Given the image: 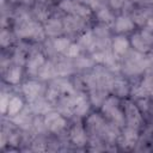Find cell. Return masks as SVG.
Returning a JSON list of instances; mask_svg holds the SVG:
<instances>
[{
  "label": "cell",
  "mask_w": 153,
  "mask_h": 153,
  "mask_svg": "<svg viewBox=\"0 0 153 153\" xmlns=\"http://www.w3.org/2000/svg\"><path fill=\"white\" fill-rule=\"evenodd\" d=\"M124 117H126L127 124L129 127L139 128V126L142 122V116H141V111H140L139 106L131 102H128L124 106Z\"/></svg>",
  "instance_id": "cell-1"
},
{
  "label": "cell",
  "mask_w": 153,
  "mask_h": 153,
  "mask_svg": "<svg viewBox=\"0 0 153 153\" xmlns=\"http://www.w3.org/2000/svg\"><path fill=\"white\" fill-rule=\"evenodd\" d=\"M44 126L53 133H60L66 127V120L59 112H48L44 117Z\"/></svg>",
  "instance_id": "cell-2"
},
{
  "label": "cell",
  "mask_w": 153,
  "mask_h": 153,
  "mask_svg": "<svg viewBox=\"0 0 153 153\" xmlns=\"http://www.w3.org/2000/svg\"><path fill=\"white\" fill-rule=\"evenodd\" d=\"M18 35L20 37H24V38L30 37V38L41 39L43 37V29L36 22H26L18 30Z\"/></svg>",
  "instance_id": "cell-3"
},
{
  "label": "cell",
  "mask_w": 153,
  "mask_h": 153,
  "mask_svg": "<svg viewBox=\"0 0 153 153\" xmlns=\"http://www.w3.org/2000/svg\"><path fill=\"white\" fill-rule=\"evenodd\" d=\"M60 8L63 10L65 12L78 14L81 17H86L90 14V10L86 6H84L80 2H76L74 0H62L60 2Z\"/></svg>",
  "instance_id": "cell-4"
},
{
  "label": "cell",
  "mask_w": 153,
  "mask_h": 153,
  "mask_svg": "<svg viewBox=\"0 0 153 153\" xmlns=\"http://www.w3.org/2000/svg\"><path fill=\"white\" fill-rule=\"evenodd\" d=\"M134 94L139 98H146L153 96V75H147L140 82V85L134 90Z\"/></svg>",
  "instance_id": "cell-5"
},
{
  "label": "cell",
  "mask_w": 153,
  "mask_h": 153,
  "mask_svg": "<svg viewBox=\"0 0 153 153\" xmlns=\"http://www.w3.org/2000/svg\"><path fill=\"white\" fill-rule=\"evenodd\" d=\"M139 139V134H137V128L134 127H127L123 130L122 134V140H121V145L126 148H131L135 146V143L137 142Z\"/></svg>",
  "instance_id": "cell-6"
},
{
  "label": "cell",
  "mask_w": 153,
  "mask_h": 153,
  "mask_svg": "<svg viewBox=\"0 0 153 153\" xmlns=\"http://www.w3.org/2000/svg\"><path fill=\"white\" fill-rule=\"evenodd\" d=\"M69 137L72 140V142L79 147L84 146L87 141V136H86V131L84 129V127L81 124H74L69 131Z\"/></svg>",
  "instance_id": "cell-7"
},
{
  "label": "cell",
  "mask_w": 153,
  "mask_h": 153,
  "mask_svg": "<svg viewBox=\"0 0 153 153\" xmlns=\"http://www.w3.org/2000/svg\"><path fill=\"white\" fill-rule=\"evenodd\" d=\"M71 104H72L73 111L79 116H84L88 111V108H90V103H88V100L86 99V97L84 94L75 96L71 100Z\"/></svg>",
  "instance_id": "cell-8"
},
{
  "label": "cell",
  "mask_w": 153,
  "mask_h": 153,
  "mask_svg": "<svg viewBox=\"0 0 153 153\" xmlns=\"http://www.w3.org/2000/svg\"><path fill=\"white\" fill-rule=\"evenodd\" d=\"M41 91H42V85L38 81L30 80L23 85V93L29 100L36 99L38 97V94L41 93Z\"/></svg>",
  "instance_id": "cell-9"
},
{
  "label": "cell",
  "mask_w": 153,
  "mask_h": 153,
  "mask_svg": "<svg viewBox=\"0 0 153 153\" xmlns=\"http://www.w3.org/2000/svg\"><path fill=\"white\" fill-rule=\"evenodd\" d=\"M134 22L127 16H120L115 22V30L117 32H129L134 29Z\"/></svg>",
  "instance_id": "cell-10"
},
{
  "label": "cell",
  "mask_w": 153,
  "mask_h": 153,
  "mask_svg": "<svg viewBox=\"0 0 153 153\" xmlns=\"http://www.w3.org/2000/svg\"><path fill=\"white\" fill-rule=\"evenodd\" d=\"M45 63V61H44V56H43V54H41V53H36V54H33L30 59H29V61H27V71L30 72V73H37L41 68H42V66Z\"/></svg>",
  "instance_id": "cell-11"
},
{
  "label": "cell",
  "mask_w": 153,
  "mask_h": 153,
  "mask_svg": "<svg viewBox=\"0 0 153 153\" xmlns=\"http://www.w3.org/2000/svg\"><path fill=\"white\" fill-rule=\"evenodd\" d=\"M131 44L133 47L140 51V53H146L149 50V47H151V42L148 39H146L142 33H135L133 37H131Z\"/></svg>",
  "instance_id": "cell-12"
},
{
  "label": "cell",
  "mask_w": 153,
  "mask_h": 153,
  "mask_svg": "<svg viewBox=\"0 0 153 153\" xmlns=\"http://www.w3.org/2000/svg\"><path fill=\"white\" fill-rule=\"evenodd\" d=\"M129 48V41L124 37V36H117L114 38L112 41V49L116 54L118 55H123L128 51Z\"/></svg>",
  "instance_id": "cell-13"
},
{
  "label": "cell",
  "mask_w": 153,
  "mask_h": 153,
  "mask_svg": "<svg viewBox=\"0 0 153 153\" xmlns=\"http://www.w3.org/2000/svg\"><path fill=\"white\" fill-rule=\"evenodd\" d=\"M23 106H24L23 99H22L20 97H18V96H13V97H11V99H10L8 108H7V114H8L10 116H17V115L22 111Z\"/></svg>",
  "instance_id": "cell-14"
},
{
  "label": "cell",
  "mask_w": 153,
  "mask_h": 153,
  "mask_svg": "<svg viewBox=\"0 0 153 153\" xmlns=\"http://www.w3.org/2000/svg\"><path fill=\"white\" fill-rule=\"evenodd\" d=\"M105 115H106V116H108L115 124H117V126H122V124H124V120H126V117H124V112L121 111L118 106H115V108L110 109L108 112H105Z\"/></svg>",
  "instance_id": "cell-15"
},
{
  "label": "cell",
  "mask_w": 153,
  "mask_h": 153,
  "mask_svg": "<svg viewBox=\"0 0 153 153\" xmlns=\"http://www.w3.org/2000/svg\"><path fill=\"white\" fill-rule=\"evenodd\" d=\"M22 74L23 73H22L20 66H16V67H12L11 69L7 71L5 79L10 84H18L20 81V79H22Z\"/></svg>",
  "instance_id": "cell-16"
},
{
  "label": "cell",
  "mask_w": 153,
  "mask_h": 153,
  "mask_svg": "<svg viewBox=\"0 0 153 153\" xmlns=\"http://www.w3.org/2000/svg\"><path fill=\"white\" fill-rule=\"evenodd\" d=\"M56 74V68L51 63H44L39 69V75L42 79H50Z\"/></svg>",
  "instance_id": "cell-17"
},
{
  "label": "cell",
  "mask_w": 153,
  "mask_h": 153,
  "mask_svg": "<svg viewBox=\"0 0 153 153\" xmlns=\"http://www.w3.org/2000/svg\"><path fill=\"white\" fill-rule=\"evenodd\" d=\"M62 27H63L62 26V23L60 20H57V19H50L47 23V32L49 35H56V33H59Z\"/></svg>",
  "instance_id": "cell-18"
},
{
  "label": "cell",
  "mask_w": 153,
  "mask_h": 153,
  "mask_svg": "<svg viewBox=\"0 0 153 153\" xmlns=\"http://www.w3.org/2000/svg\"><path fill=\"white\" fill-rule=\"evenodd\" d=\"M69 44H71V42H69V39L66 38V37H59V38H56V39L54 41V43H53L54 49H55L56 51H60V53L66 51V50L68 49Z\"/></svg>",
  "instance_id": "cell-19"
},
{
  "label": "cell",
  "mask_w": 153,
  "mask_h": 153,
  "mask_svg": "<svg viewBox=\"0 0 153 153\" xmlns=\"http://www.w3.org/2000/svg\"><path fill=\"white\" fill-rule=\"evenodd\" d=\"M97 16H98V19H99L100 22H103V23L111 24V23L114 22V16H112V13H111L109 10H106V8H100V10L98 11Z\"/></svg>",
  "instance_id": "cell-20"
},
{
  "label": "cell",
  "mask_w": 153,
  "mask_h": 153,
  "mask_svg": "<svg viewBox=\"0 0 153 153\" xmlns=\"http://www.w3.org/2000/svg\"><path fill=\"white\" fill-rule=\"evenodd\" d=\"M127 90H128V85L123 80H118V81H116L114 84V91H115V93L117 96H121V97L126 96L127 94Z\"/></svg>",
  "instance_id": "cell-21"
},
{
  "label": "cell",
  "mask_w": 153,
  "mask_h": 153,
  "mask_svg": "<svg viewBox=\"0 0 153 153\" xmlns=\"http://www.w3.org/2000/svg\"><path fill=\"white\" fill-rule=\"evenodd\" d=\"M87 123H88V127L90 128H92V129H99L103 126V120L98 115H92V116L88 117Z\"/></svg>",
  "instance_id": "cell-22"
},
{
  "label": "cell",
  "mask_w": 153,
  "mask_h": 153,
  "mask_svg": "<svg viewBox=\"0 0 153 153\" xmlns=\"http://www.w3.org/2000/svg\"><path fill=\"white\" fill-rule=\"evenodd\" d=\"M66 54L69 56V57H76L79 54H80V47L75 43H71L68 49L66 50Z\"/></svg>",
  "instance_id": "cell-23"
},
{
  "label": "cell",
  "mask_w": 153,
  "mask_h": 153,
  "mask_svg": "<svg viewBox=\"0 0 153 153\" xmlns=\"http://www.w3.org/2000/svg\"><path fill=\"white\" fill-rule=\"evenodd\" d=\"M10 99H11L10 94H7V93H2V94H1V102H0V106H1V111H2V114L7 112V108H8Z\"/></svg>",
  "instance_id": "cell-24"
},
{
  "label": "cell",
  "mask_w": 153,
  "mask_h": 153,
  "mask_svg": "<svg viewBox=\"0 0 153 153\" xmlns=\"http://www.w3.org/2000/svg\"><path fill=\"white\" fill-rule=\"evenodd\" d=\"M93 36H92V33L91 32H87V33H85L81 38H80V42H81V44H84V45H91L92 43H93Z\"/></svg>",
  "instance_id": "cell-25"
},
{
  "label": "cell",
  "mask_w": 153,
  "mask_h": 153,
  "mask_svg": "<svg viewBox=\"0 0 153 153\" xmlns=\"http://www.w3.org/2000/svg\"><path fill=\"white\" fill-rule=\"evenodd\" d=\"M0 41H1V44L2 47H6L7 44H10V32H7L6 30H4L1 32V36H0Z\"/></svg>",
  "instance_id": "cell-26"
},
{
  "label": "cell",
  "mask_w": 153,
  "mask_h": 153,
  "mask_svg": "<svg viewBox=\"0 0 153 153\" xmlns=\"http://www.w3.org/2000/svg\"><path fill=\"white\" fill-rule=\"evenodd\" d=\"M124 1H126V0H109V2H110V5H111V7H112V8H115V10H118V8L123 7Z\"/></svg>",
  "instance_id": "cell-27"
},
{
  "label": "cell",
  "mask_w": 153,
  "mask_h": 153,
  "mask_svg": "<svg viewBox=\"0 0 153 153\" xmlns=\"http://www.w3.org/2000/svg\"><path fill=\"white\" fill-rule=\"evenodd\" d=\"M66 26H67L68 29H76V27H78V22H76V19H75V18H69V19H67Z\"/></svg>",
  "instance_id": "cell-28"
},
{
  "label": "cell",
  "mask_w": 153,
  "mask_h": 153,
  "mask_svg": "<svg viewBox=\"0 0 153 153\" xmlns=\"http://www.w3.org/2000/svg\"><path fill=\"white\" fill-rule=\"evenodd\" d=\"M24 2H25V4H31L32 0H24Z\"/></svg>",
  "instance_id": "cell-29"
},
{
  "label": "cell",
  "mask_w": 153,
  "mask_h": 153,
  "mask_svg": "<svg viewBox=\"0 0 153 153\" xmlns=\"http://www.w3.org/2000/svg\"><path fill=\"white\" fill-rule=\"evenodd\" d=\"M41 1H48V0H41Z\"/></svg>",
  "instance_id": "cell-30"
},
{
  "label": "cell",
  "mask_w": 153,
  "mask_h": 153,
  "mask_svg": "<svg viewBox=\"0 0 153 153\" xmlns=\"http://www.w3.org/2000/svg\"><path fill=\"white\" fill-rule=\"evenodd\" d=\"M11 1H17V0H11Z\"/></svg>",
  "instance_id": "cell-31"
}]
</instances>
